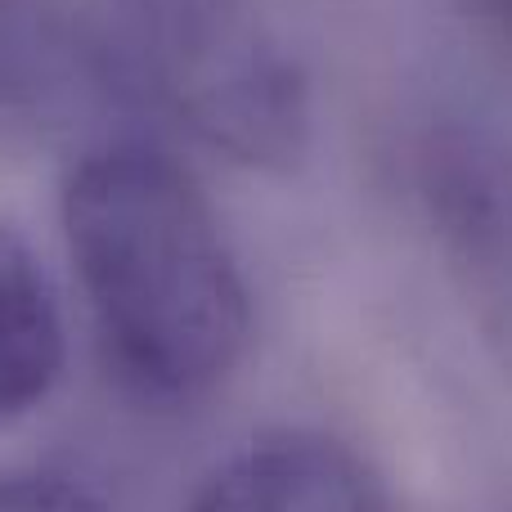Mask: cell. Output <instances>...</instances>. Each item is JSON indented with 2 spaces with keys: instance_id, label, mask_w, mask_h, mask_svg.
Listing matches in <instances>:
<instances>
[{
  "instance_id": "6da1fadb",
  "label": "cell",
  "mask_w": 512,
  "mask_h": 512,
  "mask_svg": "<svg viewBox=\"0 0 512 512\" xmlns=\"http://www.w3.org/2000/svg\"><path fill=\"white\" fill-rule=\"evenodd\" d=\"M63 239L113 378L149 405L239 369L252 297L207 194L158 149L104 140L63 185Z\"/></svg>"
},
{
  "instance_id": "3957f363",
  "label": "cell",
  "mask_w": 512,
  "mask_h": 512,
  "mask_svg": "<svg viewBox=\"0 0 512 512\" xmlns=\"http://www.w3.org/2000/svg\"><path fill=\"white\" fill-rule=\"evenodd\" d=\"M418 198L472 328L512 378V135L477 122L427 131Z\"/></svg>"
},
{
  "instance_id": "52a82bcc",
  "label": "cell",
  "mask_w": 512,
  "mask_h": 512,
  "mask_svg": "<svg viewBox=\"0 0 512 512\" xmlns=\"http://www.w3.org/2000/svg\"><path fill=\"white\" fill-rule=\"evenodd\" d=\"M0 512H108V504L68 472L9 468L0 472Z\"/></svg>"
},
{
  "instance_id": "ba28073f",
  "label": "cell",
  "mask_w": 512,
  "mask_h": 512,
  "mask_svg": "<svg viewBox=\"0 0 512 512\" xmlns=\"http://www.w3.org/2000/svg\"><path fill=\"white\" fill-rule=\"evenodd\" d=\"M472 32L486 36L504 59H512V0H459Z\"/></svg>"
},
{
  "instance_id": "8992f818",
  "label": "cell",
  "mask_w": 512,
  "mask_h": 512,
  "mask_svg": "<svg viewBox=\"0 0 512 512\" xmlns=\"http://www.w3.org/2000/svg\"><path fill=\"white\" fill-rule=\"evenodd\" d=\"M68 333L50 274L32 243L0 221V423L32 414L59 387Z\"/></svg>"
},
{
  "instance_id": "7a4b0ae2",
  "label": "cell",
  "mask_w": 512,
  "mask_h": 512,
  "mask_svg": "<svg viewBox=\"0 0 512 512\" xmlns=\"http://www.w3.org/2000/svg\"><path fill=\"white\" fill-rule=\"evenodd\" d=\"M122 63L180 126L252 171H297L315 104L252 0H113Z\"/></svg>"
},
{
  "instance_id": "277c9868",
  "label": "cell",
  "mask_w": 512,
  "mask_h": 512,
  "mask_svg": "<svg viewBox=\"0 0 512 512\" xmlns=\"http://www.w3.org/2000/svg\"><path fill=\"white\" fill-rule=\"evenodd\" d=\"M108 50L54 0H0V135L63 140L113 108Z\"/></svg>"
},
{
  "instance_id": "5b68a950",
  "label": "cell",
  "mask_w": 512,
  "mask_h": 512,
  "mask_svg": "<svg viewBox=\"0 0 512 512\" xmlns=\"http://www.w3.org/2000/svg\"><path fill=\"white\" fill-rule=\"evenodd\" d=\"M185 512H391L355 445L310 427L261 432L230 454Z\"/></svg>"
}]
</instances>
